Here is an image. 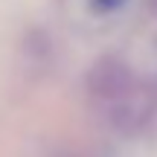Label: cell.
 Instances as JSON below:
<instances>
[{
	"instance_id": "6da1fadb",
	"label": "cell",
	"mask_w": 157,
	"mask_h": 157,
	"mask_svg": "<svg viewBox=\"0 0 157 157\" xmlns=\"http://www.w3.org/2000/svg\"><path fill=\"white\" fill-rule=\"evenodd\" d=\"M128 0H87V9L90 15H99V17H108V15H117Z\"/></svg>"
}]
</instances>
